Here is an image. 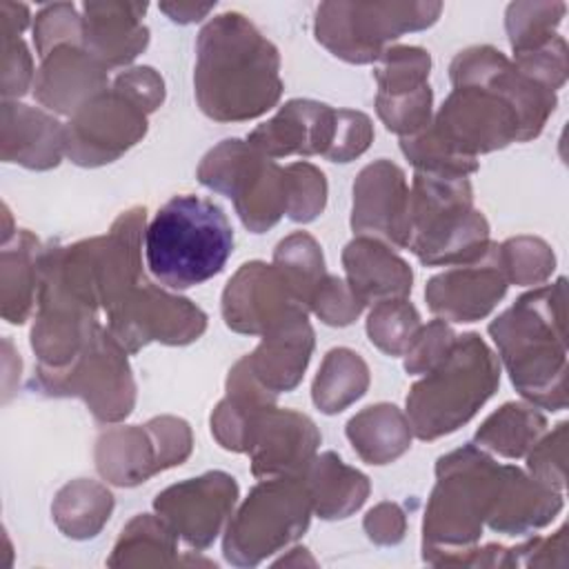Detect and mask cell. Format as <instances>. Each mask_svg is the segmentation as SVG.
<instances>
[{
    "instance_id": "obj_19",
    "label": "cell",
    "mask_w": 569,
    "mask_h": 569,
    "mask_svg": "<svg viewBox=\"0 0 569 569\" xmlns=\"http://www.w3.org/2000/svg\"><path fill=\"white\" fill-rule=\"evenodd\" d=\"M336 133V109L325 102L296 98L280 107V111L258 124L247 142L267 158L287 156H325Z\"/></svg>"
},
{
    "instance_id": "obj_42",
    "label": "cell",
    "mask_w": 569,
    "mask_h": 569,
    "mask_svg": "<svg viewBox=\"0 0 569 569\" xmlns=\"http://www.w3.org/2000/svg\"><path fill=\"white\" fill-rule=\"evenodd\" d=\"M456 342V331L447 320L436 318L429 325H420L409 349L405 351V371L407 373H429L438 367Z\"/></svg>"
},
{
    "instance_id": "obj_23",
    "label": "cell",
    "mask_w": 569,
    "mask_h": 569,
    "mask_svg": "<svg viewBox=\"0 0 569 569\" xmlns=\"http://www.w3.org/2000/svg\"><path fill=\"white\" fill-rule=\"evenodd\" d=\"M0 147L4 162H16L36 171L58 167L62 156H67L64 124L36 107L4 100Z\"/></svg>"
},
{
    "instance_id": "obj_25",
    "label": "cell",
    "mask_w": 569,
    "mask_h": 569,
    "mask_svg": "<svg viewBox=\"0 0 569 569\" xmlns=\"http://www.w3.org/2000/svg\"><path fill=\"white\" fill-rule=\"evenodd\" d=\"M313 351V329L307 316L289 318L267 331L260 345L244 356L253 378L271 393L291 391L305 376Z\"/></svg>"
},
{
    "instance_id": "obj_17",
    "label": "cell",
    "mask_w": 569,
    "mask_h": 569,
    "mask_svg": "<svg viewBox=\"0 0 569 569\" xmlns=\"http://www.w3.org/2000/svg\"><path fill=\"white\" fill-rule=\"evenodd\" d=\"M507 276L498 258V244L469 264H456L433 276L425 287L431 313L449 322H476L493 311L507 293Z\"/></svg>"
},
{
    "instance_id": "obj_44",
    "label": "cell",
    "mask_w": 569,
    "mask_h": 569,
    "mask_svg": "<svg viewBox=\"0 0 569 569\" xmlns=\"http://www.w3.org/2000/svg\"><path fill=\"white\" fill-rule=\"evenodd\" d=\"M511 62L522 73L556 93L567 80V42L562 36H556L538 49L513 56Z\"/></svg>"
},
{
    "instance_id": "obj_33",
    "label": "cell",
    "mask_w": 569,
    "mask_h": 569,
    "mask_svg": "<svg viewBox=\"0 0 569 569\" xmlns=\"http://www.w3.org/2000/svg\"><path fill=\"white\" fill-rule=\"evenodd\" d=\"M176 531L151 513H138L120 533L109 567H149L176 562Z\"/></svg>"
},
{
    "instance_id": "obj_3",
    "label": "cell",
    "mask_w": 569,
    "mask_h": 569,
    "mask_svg": "<svg viewBox=\"0 0 569 569\" xmlns=\"http://www.w3.org/2000/svg\"><path fill=\"white\" fill-rule=\"evenodd\" d=\"M233 251L227 213L207 198L184 193L167 200L144 229V260L169 289L198 287L218 276Z\"/></svg>"
},
{
    "instance_id": "obj_46",
    "label": "cell",
    "mask_w": 569,
    "mask_h": 569,
    "mask_svg": "<svg viewBox=\"0 0 569 569\" xmlns=\"http://www.w3.org/2000/svg\"><path fill=\"white\" fill-rule=\"evenodd\" d=\"M565 445H567V422H560L551 433L538 440L527 453L529 476L542 485L562 491L565 487Z\"/></svg>"
},
{
    "instance_id": "obj_51",
    "label": "cell",
    "mask_w": 569,
    "mask_h": 569,
    "mask_svg": "<svg viewBox=\"0 0 569 569\" xmlns=\"http://www.w3.org/2000/svg\"><path fill=\"white\" fill-rule=\"evenodd\" d=\"M216 2H207V4H198V2H160L158 9L162 13L169 16V20L178 22V24H191L198 22L202 18H207L213 11Z\"/></svg>"
},
{
    "instance_id": "obj_26",
    "label": "cell",
    "mask_w": 569,
    "mask_h": 569,
    "mask_svg": "<svg viewBox=\"0 0 569 569\" xmlns=\"http://www.w3.org/2000/svg\"><path fill=\"white\" fill-rule=\"evenodd\" d=\"M276 405V393L267 391L240 358L227 376V396L211 413V433L227 451L244 453L256 418Z\"/></svg>"
},
{
    "instance_id": "obj_34",
    "label": "cell",
    "mask_w": 569,
    "mask_h": 569,
    "mask_svg": "<svg viewBox=\"0 0 569 569\" xmlns=\"http://www.w3.org/2000/svg\"><path fill=\"white\" fill-rule=\"evenodd\" d=\"M273 264L289 280L300 302L311 309V298L325 280L322 249L307 231H296L282 238L273 249Z\"/></svg>"
},
{
    "instance_id": "obj_50",
    "label": "cell",
    "mask_w": 569,
    "mask_h": 569,
    "mask_svg": "<svg viewBox=\"0 0 569 569\" xmlns=\"http://www.w3.org/2000/svg\"><path fill=\"white\" fill-rule=\"evenodd\" d=\"M29 24V7L20 2H0V36L2 40L20 38Z\"/></svg>"
},
{
    "instance_id": "obj_43",
    "label": "cell",
    "mask_w": 569,
    "mask_h": 569,
    "mask_svg": "<svg viewBox=\"0 0 569 569\" xmlns=\"http://www.w3.org/2000/svg\"><path fill=\"white\" fill-rule=\"evenodd\" d=\"M365 305L356 298V293L349 289L347 280L327 273L320 287L316 289L311 298V311L331 327H347L351 325L360 313Z\"/></svg>"
},
{
    "instance_id": "obj_27",
    "label": "cell",
    "mask_w": 569,
    "mask_h": 569,
    "mask_svg": "<svg viewBox=\"0 0 569 569\" xmlns=\"http://www.w3.org/2000/svg\"><path fill=\"white\" fill-rule=\"evenodd\" d=\"M311 507L322 520H342L358 511L369 496V478L345 465L333 451L316 456L300 473Z\"/></svg>"
},
{
    "instance_id": "obj_40",
    "label": "cell",
    "mask_w": 569,
    "mask_h": 569,
    "mask_svg": "<svg viewBox=\"0 0 569 569\" xmlns=\"http://www.w3.org/2000/svg\"><path fill=\"white\" fill-rule=\"evenodd\" d=\"M33 42L40 58L62 44H82V16L71 2L42 7L33 22Z\"/></svg>"
},
{
    "instance_id": "obj_12",
    "label": "cell",
    "mask_w": 569,
    "mask_h": 569,
    "mask_svg": "<svg viewBox=\"0 0 569 569\" xmlns=\"http://www.w3.org/2000/svg\"><path fill=\"white\" fill-rule=\"evenodd\" d=\"M207 329V316L191 300L162 291L147 278L107 311V331L127 351L149 342L189 345Z\"/></svg>"
},
{
    "instance_id": "obj_24",
    "label": "cell",
    "mask_w": 569,
    "mask_h": 569,
    "mask_svg": "<svg viewBox=\"0 0 569 569\" xmlns=\"http://www.w3.org/2000/svg\"><path fill=\"white\" fill-rule=\"evenodd\" d=\"M342 264L349 289L365 307L411 293V267L378 238L356 236L342 251Z\"/></svg>"
},
{
    "instance_id": "obj_16",
    "label": "cell",
    "mask_w": 569,
    "mask_h": 569,
    "mask_svg": "<svg viewBox=\"0 0 569 569\" xmlns=\"http://www.w3.org/2000/svg\"><path fill=\"white\" fill-rule=\"evenodd\" d=\"M351 229L398 249L409 244V184L405 171L387 158L367 164L353 182Z\"/></svg>"
},
{
    "instance_id": "obj_30",
    "label": "cell",
    "mask_w": 569,
    "mask_h": 569,
    "mask_svg": "<svg viewBox=\"0 0 569 569\" xmlns=\"http://www.w3.org/2000/svg\"><path fill=\"white\" fill-rule=\"evenodd\" d=\"M113 511V496L111 491L87 478H78L67 482L53 498L51 513L58 529L73 538L87 540L96 538L104 522Z\"/></svg>"
},
{
    "instance_id": "obj_28",
    "label": "cell",
    "mask_w": 569,
    "mask_h": 569,
    "mask_svg": "<svg viewBox=\"0 0 569 569\" xmlns=\"http://www.w3.org/2000/svg\"><path fill=\"white\" fill-rule=\"evenodd\" d=\"M42 253L44 249L27 229L16 233L13 247H2L0 302L2 318L11 325H22L31 313L42 280Z\"/></svg>"
},
{
    "instance_id": "obj_21",
    "label": "cell",
    "mask_w": 569,
    "mask_h": 569,
    "mask_svg": "<svg viewBox=\"0 0 569 569\" xmlns=\"http://www.w3.org/2000/svg\"><path fill=\"white\" fill-rule=\"evenodd\" d=\"M144 13V2H84V49L107 69L129 64L149 44V29L142 24Z\"/></svg>"
},
{
    "instance_id": "obj_8",
    "label": "cell",
    "mask_w": 569,
    "mask_h": 569,
    "mask_svg": "<svg viewBox=\"0 0 569 569\" xmlns=\"http://www.w3.org/2000/svg\"><path fill=\"white\" fill-rule=\"evenodd\" d=\"M311 498L300 476L264 478L231 516L222 553L231 565L256 567L298 540L311 520Z\"/></svg>"
},
{
    "instance_id": "obj_38",
    "label": "cell",
    "mask_w": 569,
    "mask_h": 569,
    "mask_svg": "<svg viewBox=\"0 0 569 569\" xmlns=\"http://www.w3.org/2000/svg\"><path fill=\"white\" fill-rule=\"evenodd\" d=\"M431 56L422 47H387L376 60L373 78L378 82V93H405L420 89L429 78Z\"/></svg>"
},
{
    "instance_id": "obj_35",
    "label": "cell",
    "mask_w": 569,
    "mask_h": 569,
    "mask_svg": "<svg viewBox=\"0 0 569 569\" xmlns=\"http://www.w3.org/2000/svg\"><path fill=\"white\" fill-rule=\"evenodd\" d=\"M567 11L565 2H511L505 27L513 56L527 53L556 38V27Z\"/></svg>"
},
{
    "instance_id": "obj_39",
    "label": "cell",
    "mask_w": 569,
    "mask_h": 569,
    "mask_svg": "<svg viewBox=\"0 0 569 569\" xmlns=\"http://www.w3.org/2000/svg\"><path fill=\"white\" fill-rule=\"evenodd\" d=\"M431 104L433 93L429 84L405 93L376 96L378 118L389 131L398 133L400 138H411L431 124Z\"/></svg>"
},
{
    "instance_id": "obj_13",
    "label": "cell",
    "mask_w": 569,
    "mask_h": 569,
    "mask_svg": "<svg viewBox=\"0 0 569 569\" xmlns=\"http://www.w3.org/2000/svg\"><path fill=\"white\" fill-rule=\"evenodd\" d=\"M147 133V113L118 89H104L84 102L64 124L67 158L80 167L118 160Z\"/></svg>"
},
{
    "instance_id": "obj_49",
    "label": "cell",
    "mask_w": 569,
    "mask_h": 569,
    "mask_svg": "<svg viewBox=\"0 0 569 569\" xmlns=\"http://www.w3.org/2000/svg\"><path fill=\"white\" fill-rule=\"evenodd\" d=\"M365 531L376 545H398L405 538L407 520L396 502H380L365 516Z\"/></svg>"
},
{
    "instance_id": "obj_18",
    "label": "cell",
    "mask_w": 569,
    "mask_h": 569,
    "mask_svg": "<svg viewBox=\"0 0 569 569\" xmlns=\"http://www.w3.org/2000/svg\"><path fill=\"white\" fill-rule=\"evenodd\" d=\"M320 431L313 420L293 409H264L249 433L247 449L256 478L300 476L316 458Z\"/></svg>"
},
{
    "instance_id": "obj_32",
    "label": "cell",
    "mask_w": 569,
    "mask_h": 569,
    "mask_svg": "<svg viewBox=\"0 0 569 569\" xmlns=\"http://www.w3.org/2000/svg\"><path fill=\"white\" fill-rule=\"evenodd\" d=\"M547 429L545 416L533 405L507 402L476 431V445L502 458L527 456Z\"/></svg>"
},
{
    "instance_id": "obj_15",
    "label": "cell",
    "mask_w": 569,
    "mask_h": 569,
    "mask_svg": "<svg viewBox=\"0 0 569 569\" xmlns=\"http://www.w3.org/2000/svg\"><path fill=\"white\" fill-rule=\"evenodd\" d=\"M236 500V478L224 471H207L160 491L153 500V509L178 538L191 549L202 551L222 531Z\"/></svg>"
},
{
    "instance_id": "obj_1",
    "label": "cell",
    "mask_w": 569,
    "mask_h": 569,
    "mask_svg": "<svg viewBox=\"0 0 569 569\" xmlns=\"http://www.w3.org/2000/svg\"><path fill=\"white\" fill-rule=\"evenodd\" d=\"M196 53V100L211 120L244 122L278 104L280 53L242 13L211 18L198 33Z\"/></svg>"
},
{
    "instance_id": "obj_22",
    "label": "cell",
    "mask_w": 569,
    "mask_h": 569,
    "mask_svg": "<svg viewBox=\"0 0 569 569\" xmlns=\"http://www.w3.org/2000/svg\"><path fill=\"white\" fill-rule=\"evenodd\" d=\"M562 509V493L527 476L513 465H500V485L487 516L491 531L527 536L547 527Z\"/></svg>"
},
{
    "instance_id": "obj_6",
    "label": "cell",
    "mask_w": 569,
    "mask_h": 569,
    "mask_svg": "<svg viewBox=\"0 0 569 569\" xmlns=\"http://www.w3.org/2000/svg\"><path fill=\"white\" fill-rule=\"evenodd\" d=\"M436 487L422 522V558L473 547L496 500L500 465L469 442L436 462Z\"/></svg>"
},
{
    "instance_id": "obj_31",
    "label": "cell",
    "mask_w": 569,
    "mask_h": 569,
    "mask_svg": "<svg viewBox=\"0 0 569 569\" xmlns=\"http://www.w3.org/2000/svg\"><path fill=\"white\" fill-rule=\"evenodd\" d=\"M369 387V367L367 362L347 347L331 349L311 387L313 405L327 413H340L356 400H360L367 393Z\"/></svg>"
},
{
    "instance_id": "obj_14",
    "label": "cell",
    "mask_w": 569,
    "mask_h": 569,
    "mask_svg": "<svg viewBox=\"0 0 569 569\" xmlns=\"http://www.w3.org/2000/svg\"><path fill=\"white\" fill-rule=\"evenodd\" d=\"M289 280L276 264L244 262L222 291V318L236 333L264 336L296 316H307Z\"/></svg>"
},
{
    "instance_id": "obj_48",
    "label": "cell",
    "mask_w": 569,
    "mask_h": 569,
    "mask_svg": "<svg viewBox=\"0 0 569 569\" xmlns=\"http://www.w3.org/2000/svg\"><path fill=\"white\" fill-rule=\"evenodd\" d=\"M113 89L133 100L147 116L153 113L164 100V82L151 67H133L113 80Z\"/></svg>"
},
{
    "instance_id": "obj_29",
    "label": "cell",
    "mask_w": 569,
    "mask_h": 569,
    "mask_svg": "<svg viewBox=\"0 0 569 569\" xmlns=\"http://www.w3.org/2000/svg\"><path fill=\"white\" fill-rule=\"evenodd\" d=\"M347 438L367 465H389L411 447L409 418L389 402L365 407L347 422Z\"/></svg>"
},
{
    "instance_id": "obj_7",
    "label": "cell",
    "mask_w": 569,
    "mask_h": 569,
    "mask_svg": "<svg viewBox=\"0 0 569 569\" xmlns=\"http://www.w3.org/2000/svg\"><path fill=\"white\" fill-rule=\"evenodd\" d=\"M198 180L231 198L242 224L253 233L271 229L289 213L291 180L287 167L238 138H227L207 151L198 164Z\"/></svg>"
},
{
    "instance_id": "obj_5",
    "label": "cell",
    "mask_w": 569,
    "mask_h": 569,
    "mask_svg": "<svg viewBox=\"0 0 569 569\" xmlns=\"http://www.w3.org/2000/svg\"><path fill=\"white\" fill-rule=\"evenodd\" d=\"M500 385V362L478 333L456 336L445 360L407 396L413 436L436 440L467 425Z\"/></svg>"
},
{
    "instance_id": "obj_4",
    "label": "cell",
    "mask_w": 569,
    "mask_h": 569,
    "mask_svg": "<svg viewBox=\"0 0 569 569\" xmlns=\"http://www.w3.org/2000/svg\"><path fill=\"white\" fill-rule=\"evenodd\" d=\"M489 247V222L473 209L469 178L416 171L407 249L425 267H456L480 260Z\"/></svg>"
},
{
    "instance_id": "obj_41",
    "label": "cell",
    "mask_w": 569,
    "mask_h": 569,
    "mask_svg": "<svg viewBox=\"0 0 569 569\" xmlns=\"http://www.w3.org/2000/svg\"><path fill=\"white\" fill-rule=\"evenodd\" d=\"M291 180V204L287 218L293 222L316 220L327 204V180L325 173L311 162L287 164Z\"/></svg>"
},
{
    "instance_id": "obj_10",
    "label": "cell",
    "mask_w": 569,
    "mask_h": 569,
    "mask_svg": "<svg viewBox=\"0 0 569 569\" xmlns=\"http://www.w3.org/2000/svg\"><path fill=\"white\" fill-rule=\"evenodd\" d=\"M31 389L44 396L82 398L100 422L124 420L136 405V382L127 351L100 327L78 358L62 369L38 367Z\"/></svg>"
},
{
    "instance_id": "obj_9",
    "label": "cell",
    "mask_w": 569,
    "mask_h": 569,
    "mask_svg": "<svg viewBox=\"0 0 569 569\" xmlns=\"http://www.w3.org/2000/svg\"><path fill=\"white\" fill-rule=\"evenodd\" d=\"M442 2H322L316 9V40L336 58L369 64L402 33L431 27Z\"/></svg>"
},
{
    "instance_id": "obj_2",
    "label": "cell",
    "mask_w": 569,
    "mask_h": 569,
    "mask_svg": "<svg viewBox=\"0 0 569 569\" xmlns=\"http://www.w3.org/2000/svg\"><path fill=\"white\" fill-rule=\"evenodd\" d=\"M567 280L536 287L489 322L516 391L533 407H567Z\"/></svg>"
},
{
    "instance_id": "obj_11",
    "label": "cell",
    "mask_w": 569,
    "mask_h": 569,
    "mask_svg": "<svg viewBox=\"0 0 569 569\" xmlns=\"http://www.w3.org/2000/svg\"><path fill=\"white\" fill-rule=\"evenodd\" d=\"M193 447L182 418L158 416L147 425L111 427L96 442L98 473L118 487H136L151 476L182 465Z\"/></svg>"
},
{
    "instance_id": "obj_37",
    "label": "cell",
    "mask_w": 569,
    "mask_h": 569,
    "mask_svg": "<svg viewBox=\"0 0 569 569\" xmlns=\"http://www.w3.org/2000/svg\"><path fill=\"white\" fill-rule=\"evenodd\" d=\"M498 258L507 282L522 287H540L556 269L551 247L533 236H516L498 244Z\"/></svg>"
},
{
    "instance_id": "obj_20",
    "label": "cell",
    "mask_w": 569,
    "mask_h": 569,
    "mask_svg": "<svg viewBox=\"0 0 569 569\" xmlns=\"http://www.w3.org/2000/svg\"><path fill=\"white\" fill-rule=\"evenodd\" d=\"M107 71L84 44H62L42 58L33 78V96L42 107L71 118L84 102L107 89Z\"/></svg>"
},
{
    "instance_id": "obj_36",
    "label": "cell",
    "mask_w": 569,
    "mask_h": 569,
    "mask_svg": "<svg viewBox=\"0 0 569 569\" xmlns=\"http://www.w3.org/2000/svg\"><path fill=\"white\" fill-rule=\"evenodd\" d=\"M418 329V309L407 298L380 300L371 307L367 318L369 340L387 356H405Z\"/></svg>"
},
{
    "instance_id": "obj_47",
    "label": "cell",
    "mask_w": 569,
    "mask_h": 569,
    "mask_svg": "<svg viewBox=\"0 0 569 569\" xmlns=\"http://www.w3.org/2000/svg\"><path fill=\"white\" fill-rule=\"evenodd\" d=\"M33 60L22 38L2 40V96L20 98L33 87Z\"/></svg>"
},
{
    "instance_id": "obj_45",
    "label": "cell",
    "mask_w": 569,
    "mask_h": 569,
    "mask_svg": "<svg viewBox=\"0 0 569 569\" xmlns=\"http://www.w3.org/2000/svg\"><path fill=\"white\" fill-rule=\"evenodd\" d=\"M371 140L373 124L367 113L353 109H336V133L325 158L331 162H351L369 149Z\"/></svg>"
}]
</instances>
